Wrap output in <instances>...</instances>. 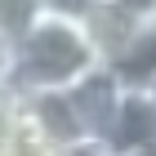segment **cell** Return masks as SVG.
I'll use <instances>...</instances> for the list:
<instances>
[{"instance_id":"ba28073f","label":"cell","mask_w":156,"mask_h":156,"mask_svg":"<svg viewBox=\"0 0 156 156\" xmlns=\"http://www.w3.org/2000/svg\"><path fill=\"white\" fill-rule=\"evenodd\" d=\"M62 156H112L107 143H98V138H80V143H72Z\"/></svg>"},{"instance_id":"9c48e42d","label":"cell","mask_w":156,"mask_h":156,"mask_svg":"<svg viewBox=\"0 0 156 156\" xmlns=\"http://www.w3.org/2000/svg\"><path fill=\"white\" fill-rule=\"evenodd\" d=\"M116 5H125V9H134L138 18H156V0H116Z\"/></svg>"},{"instance_id":"8fae6325","label":"cell","mask_w":156,"mask_h":156,"mask_svg":"<svg viewBox=\"0 0 156 156\" xmlns=\"http://www.w3.org/2000/svg\"><path fill=\"white\" fill-rule=\"evenodd\" d=\"M138 156H156V143H152V147H143V152H138Z\"/></svg>"},{"instance_id":"52a82bcc","label":"cell","mask_w":156,"mask_h":156,"mask_svg":"<svg viewBox=\"0 0 156 156\" xmlns=\"http://www.w3.org/2000/svg\"><path fill=\"white\" fill-rule=\"evenodd\" d=\"M45 9H49V0H0V27H5L0 40H5V45L23 40Z\"/></svg>"},{"instance_id":"8992f818","label":"cell","mask_w":156,"mask_h":156,"mask_svg":"<svg viewBox=\"0 0 156 156\" xmlns=\"http://www.w3.org/2000/svg\"><path fill=\"white\" fill-rule=\"evenodd\" d=\"M67 147L54 143L23 107L5 103V134H0V156H62Z\"/></svg>"},{"instance_id":"7a4b0ae2","label":"cell","mask_w":156,"mask_h":156,"mask_svg":"<svg viewBox=\"0 0 156 156\" xmlns=\"http://www.w3.org/2000/svg\"><path fill=\"white\" fill-rule=\"evenodd\" d=\"M67 94H72L76 112H80V120H85V129H89V138L103 143L107 129H112V120H116V112H120V103H125V85H120V76L112 72L107 62H98L94 72L80 76Z\"/></svg>"},{"instance_id":"3957f363","label":"cell","mask_w":156,"mask_h":156,"mask_svg":"<svg viewBox=\"0 0 156 156\" xmlns=\"http://www.w3.org/2000/svg\"><path fill=\"white\" fill-rule=\"evenodd\" d=\"M103 143H107L112 156H138L143 147L156 143V98H152V89H125V103H120V112H116Z\"/></svg>"},{"instance_id":"5b68a950","label":"cell","mask_w":156,"mask_h":156,"mask_svg":"<svg viewBox=\"0 0 156 156\" xmlns=\"http://www.w3.org/2000/svg\"><path fill=\"white\" fill-rule=\"evenodd\" d=\"M107 67L120 76L125 89H152V85H156V18H147L143 31L120 49Z\"/></svg>"},{"instance_id":"30bf717a","label":"cell","mask_w":156,"mask_h":156,"mask_svg":"<svg viewBox=\"0 0 156 156\" xmlns=\"http://www.w3.org/2000/svg\"><path fill=\"white\" fill-rule=\"evenodd\" d=\"M94 0H49V9H67V13H85Z\"/></svg>"},{"instance_id":"6da1fadb","label":"cell","mask_w":156,"mask_h":156,"mask_svg":"<svg viewBox=\"0 0 156 156\" xmlns=\"http://www.w3.org/2000/svg\"><path fill=\"white\" fill-rule=\"evenodd\" d=\"M98 49L85 31L80 13L45 9L23 40L5 45V94L36 89H72L80 76L98 67Z\"/></svg>"},{"instance_id":"7c38bea8","label":"cell","mask_w":156,"mask_h":156,"mask_svg":"<svg viewBox=\"0 0 156 156\" xmlns=\"http://www.w3.org/2000/svg\"><path fill=\"white\" fill-rule=\"evenodd\" d=\"M152 98H156V85H152Z\"/></svg>"},{"instance_id":"277c9868","label":"cell","mask_w":156,"mask_h":156,"mask_svg":"<svg viewBox=\"0 0 156 156\" xmlns=\"http://www.w3.org/2000/svg\"><path fill=\"white\" fill-rule=\"evenodd\" d=\"M80 18H85V31H89V40H94V49H98L103 62H112L120 49L143 31V23H147V18H138L134 9H125V5H116V0H94Z\"/></svg>"}]
</instances>
